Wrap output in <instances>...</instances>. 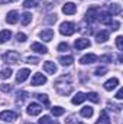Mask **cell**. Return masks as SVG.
Masks as SVG:
<instances>
[{
  "instance_id": "22",
  "label": "cell",
  "mask_w": 123,
  "mask_h": 124,
  "mask_svg": "<svg viewBox=\"0 0 123 124\" xmlns=\"http://www.w3.org/2000/svg\"><path fill=\"white\" fill-rule=\"evenodd\" d=\"M120 12H122L120 4H109V13H110L112 16H116V15H119Z\"/></svg>"
},
{
  "instance_id": "9",
  "label": "cell",
  "mask_w": 123,
  "mask_h": 124,
  "mask_svg": "<svg viewBox=\"0 0 123 124\" xmlns=\"http://www.w3.org/2000/svg\"><path fill=\"white\" fill-rule=\"evenodd\" d=\"M97 16H98V10H97L96 7L88 9L87 13H86V22H88V23L96 22V20H97Z\"/></svg>"
},
{
  "instance_id": "10",
  "label": "cell",
  "mask_w": 123,
  "mask_h": 124,
  "mask_svg": "<svg viewBox=\"0 0 123 124\" xmlns=\"http://www.w3.org/2000/svg\"><path fill=\"white\" fill-rule=\"evenodd\" d=\"M91 45V42L88 40V39H86V38H81V39H77L75 40V43H74V46H75V49L77 51H81V49H86V48H88Z\"/></svg>"
},
{
  "instance_id": "8",
  "label": "cell",
  "mask_w": 123,
  "mask_h": 124,
  "mask_svg": "<svg viewBox=\"0 0 123 124\" xmlns=\"http://www.w3.org/2000/svg\"><path fill=\"white\" fill-rule=\"evenodd\" d=\"M39 38L44 40V42H51L54 39V31L52 29H44V31L39 32Z\"/></svg>"
},
{
  "instance_id": "37",
  "label": "cell",
  "mask_w": 123,
  "mask_h": 124,
  "mask_svg": "<svg viewBox=\"0 0 123 124\" xmlns=\"http://www.w3.org/2000/svg\"><path fill=\"white\" fill-rule=\"evenodd\" d=\"M70 49V45L67 43V42H62L58 45V51H61V52H65V51H68Z\"/></svg>"
},
{
  "instance_id": "7",
  "label": "cell",
  "mask_w": 123,
  "mask_h": 124,
  "mask_svg": "<svg viewBox=\"0 0 123 124\" xmlns=\"http://www.w3.org/2000/svg\"><path fill=\"white\" fill-rule=\"evenodd\" d=\"M97 20H100V23L103 25H112V15L109 12H100L98 16H97Z\"/></svg>"
},
{
  "instance_id": "35",
  "label": "cell",
  "mask_w": 123,
  "mask_h": 124,
  "mask_svg": "<svg viewBox=\"0 0 123 124\" xmlns=\"http://www.w3.org/2000/svg\"><path fill=\"white\" fill-rule=\"evenodd\" d=\"M116 46L119 51H123V38L122 36H117L116 38Z\"/></svg>"
},
{
  "instance_id": "12",
  "label": "cell",
  "mask_w": 123,
  "mask_h": 124,
  "mask_svg": "<svg viewBox=\"0 0 123 124\" xmlns=\"http://www.w3.org/2000/svg\"><path fill=\"white\" fill-rule=\"evenodd\" d=\"M29 75H31V71H29V69H26V68H23V69H20V71L18 72V75H16V81L20 84V82L26 81Z\"/></svg>"
},
{
  "instance_id": "20",
  "label": "cell",
  "mask_w": 123,
  "mask_h": 124,
  "mask_svg": "<svg viewBox=\"0 0 123 124\" xmlns=\"http://www.w3.org/2000/svg\"><path fill=\"white\" fill-rule=\"evenodd\" d=\"M58 61H60V63L64 65V66H70V65L74 62V58H72L71 55H67V56H60Z\"/></svg>"
},
{
  "instance_id": "14",
  "label": "cell",
  "mask_w": 123,
  "mask_h": 124,
  "mask_svg": "<svg viewBox=\"0 0 123 124\" xmlns=\"http://www.w3.org/2000/svg\"><path fill=\"white\" fill-rule=\"evenodd\" d=\"M98 59L94 54H87V55H84V56H81V59H80V63H83V65H88V63H93V62H96Z\"/></svg>"
},
{
  "instance_id": "31",
  "label": "cell",
  "mask_w": 123,
  "mask_h": 124,
  "mask_svg": "<svg viewBox=\"0 0 123 124\" xmlns=\"http://www.w3.org/2000/svg\"><path fill=\"white\" fill-rule=\"evenodd\" d=\"M106 72H107V66H98V68L94 71V74H96L97 77H103Z\"/></svg>"
},
{
  "instance_id": "41",
  "label": "cell",
  "mask_w": 123,
  "mask_h": 124,
  "mask_svg": "<svg viewBox=\"0 0 123 124\" xmlns=\"http://www.w3.org/2000/svg\"><path fill=\"white\" fill-rule=\"evenodd\" d=\"M112 23H113V28H112L113 31H119V29H120V23H119L117 20H113Z\"/></svg>"
},
{
  "instance_id": "39",
  "label": "cell",
  "mask_w": 123,
  "mask_h": 124,
  "mask_svg": "<svg viewBox=\"0 0 123 124\" xmlns=\"http://www.w3.org/2000/svg\"><path fill=\"white\" fill-rule=\"evenodd\" d=\"M26 62L28 63H33V65H36V63H39V58H35V56H28L26 58Z\"/></svg>"
},
{
  "instance_id": "40",
  "label": "cell",
  "mask_w": 123,
  "mask_h": 124,
  "mask_svg": "<svg viewBox=\"0 0 123 124\" xmlns=\"http://www.w3.org/2000/svg\"><path fill=\"white\" fill-rule=\"evenodd\" d=\"M100 61H104V62H112V56H110V55H103V56H100Z\"/></svg>"
},
{
  "instance_id": "4",
  "label": "cell",
  "mask_w": 123,
  "mask_h": 124,
  "mask_svg": "<svg viewBox=\"0 0 123 124\" xmlns=\"http://www.w3.org/2000/svg\"><path fill=\"white\" fill-rule=\"evenodd\" d=\"M18 117H19V114L15 113V111H10V110L0 113V120H3V121H6V123H12V121H15Z\"/></svg>"
},
{
  "instance_id": "25",
  "label": "cell",
  "mask_w": 123,
  "mask_h": 124,
  "mask_svg": "<svg viewBox=\"0 0 123 124\" xmlns=\"http://www.w3.org/2000/svg\"><path fill=\"white\" fill-rule=\"evenodd\" d=\"M96 124H110V118L107 117V113L106 111H101V114H100L98 120L96 121Z\"/></svg>"
},
{
  "instance_id": "11",
  "label": "cell",
  "mask_w": 123,
  "mask_h": 124,
  "mask_svg": "<svg viewBox=\"0 0 123 124\" xmlns=\"http://www.w3.org/2000/svg\"><path fill=\"white\" fill-rule=\"evenodd\" d=\"M77 12V4H74L72 1H68L62 6V13L65 15H74Z\"/></svg>"
},
{
  "instance_id": "44",
  "label": "cell",
  "mask_w": 123,
  "mask_h": 124,
  "mask_svg": "<svg viewBox=\"0 0 123 124\" xmlns=\"http://www.w3.org/2000/svg\"><path fill=\"white\" fill-rule=\"evenodd\" d=\"M75 124H83V123H80V121H75Z\"/></svg>"
},
{
  "instance_id": "43",
  "label": "cell",
  "mask_w": 123,
  "mask_h": 124,
  "mask_svg": "<svg viewBox=\"0 0 123 124\" xmlns=\"http://www.w3.org/2000/svg\"><path fill=\"white\" fill-rule=\"evenodd\" d=\"M3 1H7V3H10V1H16V0H3Z\"/></svg>"
},
{
  "instance_id": "18",
  "label": "cell",
  "mask_w": 123,
  "mask_h": 124,
  "mask_svg": "<svg viewBox=\"0 0 123 124\" xmlns=\"http://www.w3.org/2000/svg\"><path fill=\"white\" fill-rule=\"evenodd\" d=\"M107 39H109V32L107 31H100L96 35V42L97 43H104Z\"/></svg>"
},
{
  "instance_id": "32",
  "label": "cell",
  "mask_w": 123,
  "mask_h": 124,
  "mask_svg": "<svg viewBox=\"0 0 123 124\" xmlns=\"http://www.w3.org/2000/svg\"><path fill=\"white\" fill-rule=\"evenodd\" d=\"M10 75H12V69H10V68H4V69L0 72V78H3V79L9 78Z\"/></svg>"
},
{
  "instance_id": "34",
  "label": "cell",
  "mask_w": 123,
  "mask_h": 124,
  "mask_svg": "<svg viewBox=\"0 0 123 124\" xmlns=\"http://www.w3.org/2000/svg\"><path fill=\"white\" fill-rule=\"evenodd\" d=\"M107 105H109L110 110H113V111H116V113H120V110H122V105H117V104H113V102H109Z\"/></svg>"
},
{
  "instance_id": "3",
  "label": "cell",
  "mask_w": 123,
  "mask_h": 124,
  "mask_svg": "<svg viewBox=\"0 0 123 124\" xmlns=\"http://www.w3.org/2000/svg\"><path fill=\"white\" fill-rule=\"evenodd\" d=\"M1 58H3V61L6 62V63H10V65L18 63L19 59H20V56H19V54L16 51H7L6 54H3Z\"/></svg>"
},
{
  "instance_id": "33",
  "label": "cell",
  "mask_w": 123,
  "mask_h": 124,
  "mask_svg": "<svg viewBox=\"0 0 123 124\" xmlns=\"http://www.w3.org/2000/svg\"><path fill=\"white\" fill-rule=\"evenodd\" d=\"M39 124H58V123H55V121H52L48 116H44L41 120H39Z\"/></svg>"
},
{
  "instance_id": "21",
  "label": "cell",
  "mask_w": 123,
  "mask_h": 124,
  "mask_svg": "<svg viewBox=\"0 0 123 124\" xmlns=\"http://www.w3.org/2000/svg\"><path fill=\"white\" fill-rule=\"evenodd\" d=\"M19 19H20V23L23 25V26H26V25H29L31 23V20H32V15L31 13H22L20 16H19Z\"/></svg>"
},
{
  "instance_id": "30",
  "label": "cell",
  "mask_w": 123,
  "mask_h": 124,
  "mask_svg": "<svg viewBox=\"0 0 123 124\" xmlns=\"http://www.w3.org/2000/svg\"><path fill=\"white\" fill-rule=\"evenodd\" d=\"M26 98H28V93H25V91H19V93L16 94V101H18V104H22Z\"/></svg>"
},
{
  "instance_id": "38",
  "label": "cell",
  "mask_w": 123,
  "mask_h": 124,
  "mask_svg": "<svg viewBox=\"0 0 123 124\" xmlns=\"http://www.w3.org/2000/svg\"><path fill=\"white\" fill-rule=\"evenodd\" d=\"M0 90H1L3 93H10V91H12V85H9V84H1V85H0Z\"/></svg>"
},
{
  "instance_id": "16",
  "label": "cell",
  "mask_w": 123,
  "mask_h": 124,
  "mask_svg": "<svg viewBox=\"0 0 123 124\" xmlns=\"http://www.w3.org/2000/svg\"><path fill=\"white\" fill-rule=\"evenodd\" d=\"M18 20H19V13H18V12L12 10V12H9V13H7V16H6V22H7V23L15 25Z\"/></svg>"
},
{
  "instance_id": "26",
  "label": "cell",
  "mask_w": 123,
  "mask_h": 124,
  "mask_svg": "<svg viewBox=\"0 0 123 124\" xmlns=\"http://www.w3.org/2000/svg\"><path fill=\"white\" fill-rule=\"evenodd\" d=\"M84 100H86V94L77 93V94H75V97L72 98V104H74V105H78V104H81Z\"/></svg>"
},
{
  "instance_id": "36",
  "label": "cell",
  "mask_w": 123,
  "mask_h": 124,
  "mask_svg": "<svg viewBox=\"0 0 123 124\" xmlns=\"http://www.w3.org/2000/svg\"><path fill=\"white\" fill-rule=\"evenodd\" d=\"M16 39H18V42H26V39H28V36H26L25 33H22V32H19V33L16 35Z\"/></svg>"
},
{
  "instance_id": "6",
  "label": "cell",
  "mask_w": 123,
  "mask_h": 124,
  "mask_svg": "<svg viewBox=\"0 0 123 124\" xmlns=\"http://www.w3.org/2000/svg\"><path fill=\"white\" fill-rule=\"evenodd\" d=\"M42 105L41 104H36V102H31L29 105H28V108H26V113L29 114V116H39L41 113H42Z\"/></svg>"
},
{
  "instance_id": "13",
  "label": "cell",
  "mask_w": 123,
  "mask_h": 124,
  "mask_svg": "<svg viewBox=\"0 0 123 124\" xmlns=\"http://www.w3.org/2000/svg\"><path fill=\"white\" fill-rule=\"evenodd\" d=\"M44 69H45V72H46V74H51V75H54V74L58 71L57 65H55L54 62H51V61H46L45 63H44Z\"/></svg>"
},
{
  "instance_id": "1",
  "label": "cell",
  "mask_w": 123,
  "mask_h": 124,
  "mask_svg": "<svg viewBox=\"0 0 123 124\" xmlns=\"http://www.w3.org/2000/svg\"><path fill=\"white\" fill-rule=\"evenodd\" d=\"M54 85H55L57 93L61 94V95H68V94H71V91H72V82H71V77L70 75L58 78Z\"/></svg>"
},
{
  "instance_id": "15",
  "label": "cell",
  "mask_w": 123,
  "mask_h": 124,
  "mask_svg": "<svg viewBox=\"0 0 123 124\" xmlns=\"http://www.w3.org/2000/svg\"><path fill=\"white\" fill-rule=\"evenodd\" d=\"M31 49H32V51H35V52H38V54H42V55H45V54L48 52L46 46H45V45H42V43H39V42H35V43H32Z\"/></svg>"
},
{
  "instance_id": "19",
  "label": "cell",
  "mask_w": 123,
  "mask_h": 124,
  "mask_svg": "<svg viewBox=\"0 0 123 124\" xmlns=\"http://www.w3.org/2000/svg\"><path fill=\"white\" fill-rule=\"evenodd\" d=\"M80 114H81L83 117H86V118H90L93 114H94V110H93V107L87 105V107H83V108H81Z\"/></svg>"
},
{
  "instance_id": "23",
  "label": "cell",
  "mask_w": 123,
  "mask_h": 124,
  "mask_svg": "<svg viewBox=\"0 0 123 124\" xmlns=\"http://www.w3.org/2000/svg\"><path fill=\"white\" fill-rule=\"evenodd\" d=\"M10 38H12V32H10V31L4 29V31L0 32V43H4V42H7Z\"/></svg>"
},
{
  "instance_id": "42",
  "label": "cell",
  "mask_w": 123,
  "mask_h": 124,
  "mask_svg": "<svg viewBox=\"0 0 123 124\" xmlns=\"http://www.w3.org/2000/svg\"><path fill=\"white\" fill-rule=\"evenodd\" d=\"M114 97H116L117 100H122V98H123V90H122V88H120V90L116 93V95H114Z\"/></svg>"
},
{
  "instance_id": "24",
  "label": "cell",
  "mask_w": 123,
  "mask_h": 124,
  "mask_svg": "<svg viewBox=\"0 0 123 124\" xmlns=\"http://www.w3.org/2000/svg\"><path fill=\"white\" fill-rule=\"evenodd\" d=\"M41 3H42V0H25L23 1V7L25 9H32V7H36Z\"/></svg>"
},
{
  "instance_id": "29",
  "label": "cell",
  "mask_w": 123,
  "mask_h": 124,
  "mask_svg": "<svg viewBox=\"0 0 123 124\" xmlns=\"http://www.w3.org/2000/svg\"><path fill=\"white\" fill-rule=\"evenodd\" d=\"M64 113H65V110H64L62 107H58V105L51 108V114H52V116H55V117H60V116H62Z\"/></svg>"
},
{
  "instance_id": "28",
  "label": "cell",
  "mask_w": 123,
  "mask_h": 124,
  "mask_svg": "<svg viewBox=\"0 0 123 124\" xmlns=\"http://www.w3.org/2000/svg\"><path fill=\"white\" fill-rule=\"evenodd\" d=\"M86 100H90V101H93V102H100V97H98V94L97 93H88L86 94Z\"/></svg>"
},
{
  "instance_id": "2",
  "label": "cell",
  "mask_w": 123,
  "mask_h": 124,
  "mask_svg": "<svg viewBox=\"0 0 123 124\" xmlns=\"http://www.w3.org/2000/svg\"><path fill=\"white\" fill-rule=\"evenodd\" d=\"M75 31H77V28H75V25L72 22H64L60 26V32L64 36H71V35L75 33Z\"/></svg>"
},
{
  "instance_id": "17",
  "label": "cell",
  "mask_w": 123,
  "mask_h": 124,
  "mask_svg": "<svg viewBox=\"0 0 123 124\" xmlns=\"http://www.w3.org/2000/svg\"><path fill=\"white\" fill-rule=\"evenodd\" d=\"M117 85H119V79H117V78H112V79H109V81L104 82V90H106V91H112V90H114Z\"/></svg>"
},
{
  "instance_id": "5",
  "label": "cell",
  "mask_w": 123,
  "mask_h": 124,
  "mask_svg": "<svg viewBox=\"0 0 123 124\" xmlns=\"http://www.w3.org/2000/svg\"><path fill=\"white\" fill-rule=\"evenodd\" d=\"M46 82V77L45 75H42L41 72H36V74H33V77H32L31 79V84L33 87H39V85H44Z\"/></svg>"
},
{
  "instance_id": "27",
  "label": "cell",
  "mask_w": 123,
  "mask_h": 124,
  "mask_svg": "<svg viewBox=\"0 0 123 124\" xmlns=\"http://www.w3.org/2000/svg\"><path fill=\"white\" fill-rule=\"evenodd\" d=\"M35 97H36V100H39L45 107H48V105H49V98H48V95H46V94H36Z\"/></svg>"
}]
</instances>
